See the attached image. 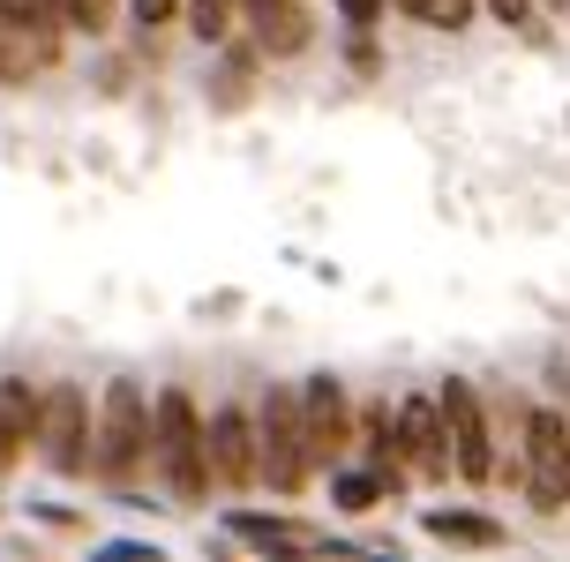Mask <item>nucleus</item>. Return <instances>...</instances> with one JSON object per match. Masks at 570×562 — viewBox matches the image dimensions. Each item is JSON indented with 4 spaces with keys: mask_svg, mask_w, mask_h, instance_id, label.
Instances as JSON below:
<instances>
[{
    "mask_svg": "<svg viewBox=\"0 0 570 562\" xmlns=\"http://www.w3.org/2000/svg\"><path fill=\"white\" fill-rule=\"evenodd\" d=\"M533 503L541 510H563L570 503V427L556 421V413H541L533 421Z\"/></svg>",
    "mask_w": 570,
    "mask_h": 562,
    "instance_id": "obj_1",
    "label": "nucleus"
},
{
    "mask_svg": "<svg viewBox=\"0 0 570 562\" xmlns=\"http://www.w3.org/2000/svg\"><path fill=\"white\" fill-rule=\"evenodd\" d=\"M166 473L180 495L203 487V465H196V421H188V397H166Z\"/></svg>",
    "mask_w": 570,
    "mask_h": 562,
    "instance_id": "obj_2",
    "label": "nucleus"
},
{
    "mask_svg": "<svg viewBox=\"0 0 570 562\" xmlns=\"http://www.w3.org/2000/svg\"><path fill=\"white\" fill-rule=\"evenodd\" d=\"M263 443H271V480L278 487H301V427H293V397H271V421H263Z\"/></svg>",
    "mask_w": 570,
    "mask_h": 562,
    "instance_id": "obj_3",
    "label": "nucleus"
},
{
    "mask_svg": "<svg viewBox=\"0 0 570 562\" xmlns=\"http://www.w3.org/2000/svg\"><path fill=\"white\" fill-rule=\"evenodd\" d=\"M136 391H114V427H106V457H98V465H106V473H128V465H136V450H142V427H136Z\"/></svg>",
    "mask_w": 570,
    "mask_h": 562,
    "instance_id": "obj_4",
    "label": "nucleus"
},
{
    "mask_svg": "<svg viewBox=\"0 0 570 562\" xmlns=\"http://www.w3.org/2000/svg\"><path fill=\"white\" fill-rule=\"evenodd\" d=\"M256 38L271 53H293V46H308V16L293 0H256Z\"/></svg>",
    "mask_w": 570,
    "mask_h": 562,
    "instance_id": "obj_5",
    "label": "nucleus"
},
{
    "mask_svg": "<svg viewBox=\"0 0 570 562\" xmlns=\"http://www.w3.org/2000/svg\"><path fill=\"white\" fill-rule=\"evenodd\" d=\"M443 405H451V421H458V465H465L473 480H488V443H481V413H473V397L451 383V397H443Z\"/></svg>",
    "mask_w": 570,
    "mask_h": 562,
    "instance_id": "obj_6",
    "label": "nucleus"
},
{
    "mask_svg": "<svg viewBox=\"0 0 570 562\" xmlns=\"http://www.w3.org/2000/svg\"><path fill=\"white\" fill-rule=\"evenodd\" d=\"M23 435H30V391H23V383H8V391H0V465L16 457Z\"/></svg>",
    "mask_w": 570,
    "mask_h": 562,
    "instance_id": "obj_7",
    "label": "nucleus"
},
{
    "mask_svg": "<svg viewBox=\"0 0 570 562\" xmlns=\"http://www.w3.org/2000/svg\"><path fill=\"white\" fill-rule=\"evenodd\" d=\"M218 457H226V480H248V427L233 421H218Z\"/></svg>",
    "mask_w": 570,
    "mask_h": 562,
    "instance_id": "obj_8",
    "label": "nucleus"
},
{
    "mask_svg": "<svg viewBox=\"0 0 570 562\" xmlns=\"http://www.w3.org/2000/svg\"><path fill=\"white\" fill-rule=\"evenodd\" d=\"M53 465H83V450H76V397L53 405Z\"/></svg>",
    "mask_w": 570,
    "mask_h": 562,
    "instance_id": "obj_9",
    "label": "nucleus"
},
{
    "mask_svg": "<svg viewBox=\"0 0 570 562\" xmlns=\"http://www.w3.org/2000/svg\"><path fill=\"white\" fill-rule=\"evenodd\" d=\"M435 533L443 540H495V525H481V517H435Z\"/></svg>",
    "mask_w": 570,
    "mask_h": 562,
    "instance_id": "obj_10",
    "label": "nucleus"
},
{
    "mask_svg": "<svg viewBox=\"0 0 570 562\" xmlns=\"http://www.w3.org/2000/svg\"><path fill=\"white\" fill-rule=\"evenodd\" d=\"M136 8H142V23H166V8H173V0H136Z\"/></svg>",
    "mask_w": 570,
    "mask_h": 562,
    "instance_id": "obj_11",
    "label": "nucleus"
},
{
    "mask_svg": "<svg viewBox=\"0 0 570 562\" xmlns=\"http://www.w3.org/2000/svg\"><path fill=\"white\" fill-rule=\"evenodd\" d=\"M345 16H353V23H368V16H375V0H345Z\"/></svg>",
    "mask_w": 570,
    "mask_h": 562,
    "instance_id": "obj_12",
    "label": "nucleus"
},
{
    "mask_svg": "<svg viewBox=\"0 0 570 562\" xmlns=\"http://www.w3.org/2000/svg\"><path fill=\"white\" fill-rule=\"evenodd\" d=\"M0 68H8V53H0Z\"/></svg>",
    "mask_w": 570,
    "mask_h": 562,
    "instance_id": "obj_13",
    "label": "nucleus"
}]
</instances>
